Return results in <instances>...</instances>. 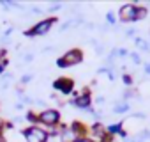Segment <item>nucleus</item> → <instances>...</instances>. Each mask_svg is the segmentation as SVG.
<instances>
[{"label":"nucleus","instance_id":"nucleus-1","mask_svg":"<svg viewBox=\"0 0 150 142\" xmlns=\"http://www.w3.org/2000/svg\"><path fill=\"white\" fill-rule=\"evenodd\" d=\"M83 62V52L80 48H71L67 50L64 55H60L57 59V66L60 69H67V67H72V66H78Z\"/></svg>","mask_w":150,"mask_h":142},{"label":"nucleus","instance_id":"nucleus-2","mask_svg":"<svg viewBox=\"0 0 150 142\" xmlns=\"http://www.w3.org/2000/svg\"><path fill=\"white\" fill-rule=\"evenodd\" d=\"M87 137L92 140V142H113V137L108 135V130L104 124L101 123H92L87 130Z\"/></svg>","mask_w":150,"mask_h":142},{"label":"nucleus","instance_id":"nucleus-3","mask_svg":"<svg viewBox=\"0 0 150 142\" xmlns=\"http://www.w3.org/2000/svg\"><path fill=\"white\" fill-rule=\"evenodd\" d=\"M57 23V18H44V20H41V22H37L30 30H25L23 34L27 36V37H37V36H46L50 30H51V27Z\"/></svg>","mask_w":150,"mask_h":142},{"label":"nucleus","instance_id":"nucleus-4","mask_svg":"<svg viewBox=\"0 0 150 142\" xmlns=\"http://www.w3.org/2000/svg\"><path fill=\"white\" fill-rule=\"evenodd\" d=\"M39 115V123L41 124H50V126H58L62 123V115H60V110L57 108H46L42 112L37 114Z\"/></svg>","mask_w":150,"mask_h":142},{"label":"nucleus","instance_id":"nucleus-5","mask_svg":"<svg viewBox=\"0 0 150 142\" xmlns=\"http://www.w3.org/2000/svg\"><path fill=\"white\" fill-rule=\"evenodd\" d=\"M21 135H23L25 142H46V137H48L37 124L25 128V130L21 131Z\"/></svg>","mask_w":150,"mask_h":142},{"label":"nucleus","instance_id":"nucleus-6","mask_svg":"<svg viewBox=\"0 0 150 142\" xmlns=\"http://www.w3.org/2000/svg\"><path fill=\"white\" fill-rule=\"evenodd\" d=\"M51 87H53V91L55 93H58V94H62V96H71L72 94V91H74V82L71 80V78H57L53 84H51Z\"/></svg>","mask_w":150,"mask_h":142},{"label":"nucleus","instance_id":"nucleus-7","mask_svg":"<svg viewBox=\"0 0 150 142\" xmlns=\"http://www.w3.org/2000/svg\"><path fill=\"white\" fill-rule=\"evenodd\" d=\"M118 22H122V23L136 22V4H124L118 9Z\"/></svg>","mask_w":150,"mask_h":142},{"label":"nucleus","instance_id":"nucleus-8","mask_svg":"<svg viewBox=\"0 0 150 142\" xmlns=\"http://www.w3.org/2000/svg\"><path fill=\"white\" fill-rule=\"evenodd\" d=\"M92 96L90 94H80L78 98H71L69 101H67V105H71V107H74V108H80V110H88L90 107H92Z\"/></svg>","mask_w":150,"mask_h":142},{"label":"nucleus","instance_id":"nucleus-9","mask_svg":"<svg viewBox=\"0 0 150 142\" xmlns=\"http://www.w3.org/2000/svg\"><path fill=\"white\" fill-rule=\"evenodd\" d=\"M129 110H131V105H129L127 101H124V100H117V101H113V114L122 115V114H127Z\"/></svg>","mask_w":150,"mask_h":142},{"label":"nucleus","instance_id":"nucleus-10","mask_svg":"<svg viewBox=\"0 0 150 142\" xmlns=\"http://www.w3.org/2000/svg\"><path fill=\"white\" fill-rule=\"evenodd\" d=\"M146 16H148V7L136 4V22H138V20H145Z\"/></svg>","mask_w":150,"mask_h":142},{"label":"nucleus","instance_id":"nucleus-11","mask_svg":"<svg viewBox=\"0 0 150 142\" xmlns=\"http://www.w3.org/2000/svg\"><path fill=\"white\" fill-rule=\"evenodd\" d=\"M106 130H108V135H110V137H115V135H118V133L122 131V123L108 124V126H106Z\"/></svg>","mask_w":150,"mask_h":142},{"label":"nucleus","instance_id":"nucleus-12","mask_svg":"<svg viewBox=\"0 0 150 142\" xmlns=\"http://www.w3.org/2000/svg\"><path fill=\"white\" fill-rule=\"evenodd\" d=\"M134 140H141V142H146V140H150V128H143V130H139Z\"/></svg>","mask_w":150,"mask_h":142},{"label":"nucleus","instance_id":"nucleus-13","mask_svg":"<svg viewBox=\"0 0 150 142\" xmlns=\"http://www.w3.org/2000/svg\"><path fill=\"white\" fill-rule=\"evenodd\" d=\"M129 59H131V62H132V64H136V66H143L141 55H139L138 52H131V53H129Z\"/></svg>","mask_w":150,"mask_h":142},{"label":"nucleus","instance_id":"nucleus-14","mask_svg":"<svg viewBox=\"0 0 150 142\" xmlns=\"http://www.w3.org/2000/svg\"><path fill=\"white\" fill-rule=\"evenodd\" d=\"M60 9H65V6L60 4V2H55V4H50V6L46 7V13H57V11H60Z\"/></svg>","mask_w":150,"mask_h":142},{"label":"nucleus","instance_id":"nucleus-15","mask_svg":"<svg viewBox=\"0 0 150 142\" xmlns=\"http://www.w3.org/2000/svg\"><path fill=\"white\" fill-rule=\"evenodd\" d=\"M72 27H76V25H74V20L71 18V20H67V22H64V23L60 25L58 32H67V30H69V29H72Z\"/></svg>","mask_w":150,"mask_h":142},{"label":"nucleus","instance_id":"nucleus-16","mask_svg":"<svg viewBox=\"0 0 150 142\" xmlns=\"http://www.w3.org/2000/svg\"><path fill=\"white\" fill-rule=\"evenodd\" d=\"M117 22H118V20H117V14H115L113 11H110V13L106 14V23L113 27V25H117Z\"/></svg>","mask_w":150,"mask_h":142},{"label":"nucleus","instance_id":"nucleus-17","mask_svg":"<svg viewBox=\"0 0 150 142\" xmlns=\"http://www.w3.org/2000/svg\"><path fill=\"white\" fill-rule=\"evenodd\" d=\"M34 57H35V55H34V52H25V53L21 55V60H23L25 64H30V62L34 60Z\"/></svg>","mask_w":150,"mask_h":142},{"label":"nucleus","instance_id":"nucleus-18","mask_svg":"<svg viewBox=\"0 0 150 142\" xmlns=\"http://www.w3.org/2000/svg\"><path fill=\"white\" fill-rule=\"evenodd\" d=\"M34 107H35V108H41V112L46 110V108H50L48 103H46L44 100H34Z\"/></svg>","mask_w":150,"mask_h":142},{"label":"nucleus","instance_id":"nucleus-19","mask_svg":"<svg viewBox=\"0 0 150 142\" xmlns=\"http://www.w3.org/2000/svg\"><path fill=\"white\" fill-rule=\"evenodd\" d=\"M122 82L125 84V87H132V77L127 73H122Z\"/></svg>","mask_w":150,"mask_h":142},{"label":"nucleus","instance_id":"nucleus-20","mask_svg":"<svg viewBox=\"0 0 150 142\" xmlns=\"http://www.w3.org/2000/svg\"><path fill=\"white\" fill-rule=\"evenodd\" d=\"M46 142H64V140H62L60 133H55V135H48L46 137Z\"/></svg>","mask_w":150,"mask_h":142},{"label":"nucleus","instance_id":"nucleus-21","mask_svg":"<svg viewBox=\"0 0 150 142\" xmlns=\"http://www.w3.org/2000/svg\"><path fill=\"white\" fill-rule=\"evenodd\" d=\"M28 11H30V13H34V14H44V13H46V9L37 7V6H30V7H28Z\"/></svg>","mask_w":150,"mask_h":142},{"label":"nucleus","instance_id":"nucleus-22","mask_svg":"<svg viewBox=\"0 0 150 142\" xmlns=\"http://www.w3.org/2000/svg\"><path fill=\"white\" fill-rule=\"evenodd\" d=\"M32 80H34V77H32V75H21L20 84H21V85H27V84H30Z\"/></svg>","mask_w":150,"mask_h":142},{"label":"nucleus","instance_id":"nucleus-23","mask_svg":"<svg viewBox=\"0 0 150 142\" xmlns=\"http://www.w3.org/2000/svg\"><path fill=\"white\" fill-rule=\"evenodd\" d=\"M20 101H21L25 107H27V105H34V98H32V96H28V94H25V96H23Z\"/></svg>","mask_w":150,"mask_h":142},{"label":"nucleus","instance_id":"nucleus-24","mask_svg":"<svg viewBox=\"0 0 150 142\" xmlns=\"http://www.w3.org/2000/svg\"><path fill=\"white\" fill-rule=\"evenodd\" d=\"M117 52H118V59H127V57H129V53H131V52H129V50H125V48H118Z\"/></svg>","mask_w":150,"mask_h":142},{"label":"nucleus","instance_id":"nucleus-25","mask_svg":"<svg viewBox=\"0 0 150 142\" xmlns=\"http://www.w3.org/2000/svg\"><path fill=\"white\" fill-rule=\"evenodd\" d=\"M94 50H96V53H97V55H104V52H106V48L103 46V43L96 44V46H94Z\"/></svg>","mask_w":150,"mask_h":142},{"label":"nucleus","instance_id":"nucleus-26","mask_svg":"<svg viewBox=\"0 0 150 142\" xmlns=\"http://www.w3.org/2000/svg\"><path fill=\"white\" fill-rule=\"evenodd\" d=\"M125 37H136V29H132V27H129V29H125Z\"/></svg>","mask_w":150,"mask_h":142},{"label":"nucleus","instance_id":"nucleus-27","mask_svg":"<svg viewBox=\"0 0 150 142\" xmlns=\"http://www.w3.org/2000/svg\"><path fill=\"white\" fill-rule=\"evenodd\" d=\"M94 103L101 107V105H104V103H106V98H104V96H97V98L94 100Z\"/></svg>","mask_w":150,"mask_h":142},{"label":"nucleus","instance_id":"nucleus-28","mask_svg":"<svg viewBox=\"0 0 150 142\" xmlns=\"http://www.w3.org/2000/svg\"><path fill=\"white\" fill-rule=\"evenodd\" d=\"M110 29H111V25H108V23H101V25H99V30H101V32H108Z\"/></svg>","mask_w":150,"mask_h":142},{"label":"nucleus","instance_id":"nucleus-29","mask_svg":"<svg viewBox=\"0 0 150 142\" xmlns=\"http://www.w3.org/2000/svg\"><path fill=\"white\" fill-rule=\"evenodd\" d=\"M143 71H145V75L150 77V62H143Z\"/></svg>","mask_w":150,"mask_h":142},{"label":"nucleus","instance_id":"nucleus-30","mask_svg":"<svg viewBox=\"0 0 150 142\" xmlns=\"http://www.w3.org/2000/svg\"><path fill=\"white\" fill-rule=\"evenodd\" d=\"M13 123H14V124H20V123H25V115H16Z\"/></svg>","mask_w":150,"mask_h":142},{"label":"nucleus","instance_id":"nucleus-31","mask_svg":"<svg viewBox=\"0 0 150 142\" xmlns=\"http://www.w3.org/2000/svg\"><path fill=\"white\" fill-rule=\"evenodd\" d=\"M57 50V46H46V48H42V53H50V52H55Z\"/></svg>","mask_w":150,"mask_h":142},{"label":"nucleus","instance_id":"nucleus-32","mask_svg":"<svg viewBox=\"0 0 150 142\" xmlns=\"http://www.w3.org/2000/svg\"><path fill=\"white\" fill-rule=\"evenodd\" d=\"M132 117H136V119H146V114H143V112H136Z\"/></svg>","mask_w":150,"mask_h":142},{"label":"nucleus","instance_id":"nucleus-33","mask_svg":"<svg viewBox=\"0 0 150 142\" xmlns=\"http://www.w3.org/2000/svg\"><path fill=\"white\" fill-rule=\"evenodd\" d=\"M14 108H16V110H25V105H23L21 101H18V103L14 105Z\"/></svg>","mask_w":150,"mask_h":142},{"label":"nucleus","instance_id":"nucleus-34","mask_svg":"<svg viewBox=\"0 0 150 142\" xmlns=\"http://www.w3.org/2000/svg\"><path fill=\"white\" fill-rule=\"evenodd\" d=\"M76 142H92V140H90L88 137H80V138H78Z\"/></svg>","mask_w":150,"mask_h":142},{"label":"nucleus","instance_id":"nucleus-35","mask_svg":"<svg viewBox=\"0 0 150 142\" xmlns=\"http://www.w3.org/2000/svg\"><path fill=\"white\" fill-rule=\"evenodd\" d=\"M4 124H6V121L0 117V133H4Z\"/></svg>","mask_w":150,"mask_h":142},{"label":"nucleus","instance_id":"nucleus-36","mask_svg":"<svg viewBox=\"0 0 150 142\" xmlns=\"http://www.w3.org/2000/svg\"><path fill=\"white\" fill-rule=\"evenodd\" d=\"M0 142H6V137H4V133H0Z\"/></svg>","mask_w":150,"mask_h":142},{"label":"nucleus","instance_id":"nucleus-37","mask_svg":"<svg viewBox=\"0 0 150 142\" xmlns=\"http://www.w3.org/2000/svg\"><path fill=\"white\" fill-rule=\"evenodd\" d=\"M2 75H4V67H2V66H0V77H2Z\"/></svg>","mask_w":150,"mask_h":142}]
</instances>
